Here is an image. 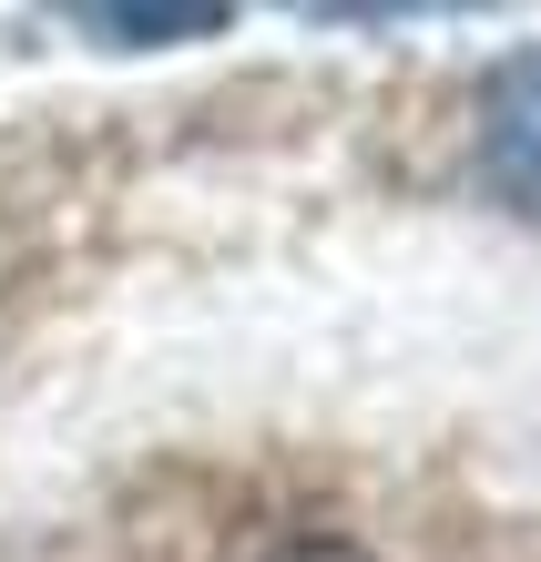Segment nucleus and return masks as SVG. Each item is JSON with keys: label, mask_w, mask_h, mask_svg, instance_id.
<instances>
[{"label": "nucleus", "mask_w": 541, "mask_h": 562, "mask_svg": "<svg viewBox=\"0 0 541 562\" xmlns=\"http://www.w3.org/2000/svg\"><path fill=\"white\" fill-rule=\"evenodd\" d=\"M72 31H92L103 52H164V42H215L225 0H82Z\"/></svg>", "instance_id": "obj_2"}, {"label": "nucleus", "mask_w": 541, "mask_h": 562, "mask_svg": "<svg viewBox=\"0 0 541 562\" xmlns=\"http://www.w3.org/2000/svg\"><path fill=\"white\" fill-rule=\"evenodd\" d=\"M470 154H481V184L511 215L541 225V42L500 52L481 72V103H470Z\"/></svg>", "instance_id": "obj_1"}, {"label": "nucleus", "mask_w": 541, "mask_h": 562, "mask_svg": "<svg viewBox=\"0 0 541 562\" xmlns=\"http://www.w3.org/2000/svg\"><path fill=\"white\" fill-rule=\"evenodd\" d=\"M277 562H379V552H358V542H337V532H317V542H286Z\"/></svg>", "instance_id": "obj_3"}]
</instances>
